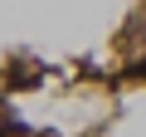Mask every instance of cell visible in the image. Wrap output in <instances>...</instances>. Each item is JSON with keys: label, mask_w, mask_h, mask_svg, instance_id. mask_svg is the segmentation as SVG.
<instances>
[{"label": "cell", "mask_w": 146, "mask_h": 137, "mask_svg": "<svg viewBox=\"0 0 146 137\" xmlns=\"http://www.w3.org/2000/svg\"><path fill=\"white\" fill-rule=\"evenodd\" d=\"M127 79H136V83H146V59H141V64H131V68H127Z\"/></svg>", "instance_id": "6da1fadb"}]
</instances>
